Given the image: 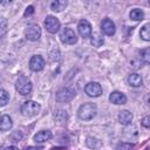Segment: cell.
I'll return each instance as SVG.
<instances>
[{"label":"cell","instance_id":"1","mask_svg":"<svg viewBox=\"0 0 150 150\" xmlns=\"http://www.w3.org/2000/svg\"><path fill=\"white\" fill-rule=\"evenodd\" d=\"M96 112H97V107L95 103H84L82 104L79 110H77V116L80 120L82 121H90L91 118H94L96 116Z\"/></svg>","mask_w":150,"mask_h":150},{"label":"cell","instance_id":"2","mask_svg":"<svg viewBox=\"0 0 150 150\" xmlns=\"http://www.w3.org/2000/svg\"><path fill=\"white\" fill-rule=\"evenodd\" d=\"M40 109H41V107L38 102L26 101L25 103H22V105L20 108V111L26 117H33V116H36L40 112Z\"/></svg>","mask_w":150,"mask_h":150},{"label":"cell","instance_id":"3","mask_svg":"<svg viewBox=\"0 0 150 150\" xmlns=\"http://www.w3.org/2000/svg\"><path fill=\"white\" fill-rule=\"evenodd\" d=\"M15 88L19 91V94L26 96L32 93L33 84H32V81L27 76H19L15 82Z\"/></svg>","mask_w":150,"mask_h":150},{"label":"cell","instance_id":"4","mask_svg":"<svg viewBox=\"0 0 150 150\" xmlns=\"http://www.w3.org/2000/svg\"><path fill=\"white\" fill-rule=\"evenodd\" d=\"M76 96V90L73 88H62L56 93V101L61 103H67Z\"/></svg>","mask_w":150,"mask_h":150},{"label":"cell","instance_id":"5","mask_svg":"<svg viewBox=\"0 0 150 150\" xmlns=\"http://www.w3.org/2000/svg\"><path fill=\"white\" fill-rule=\"evenodd\" d=\"M25 36L29 41H36L41 36V28L35 23L28 25L25 29Z\"/></svg>","mask_w":150,"mask_h":150},{"label":"cell","instance_id":"6","mask_svg":"<svg viewBox=\"0 0 150 150\" xmlns=\"http://www.w3.org/2000/svg\"><path fill=\"white\" fill-rule=\"evenodd\" d=\"M60 39L66 45H74L77 42V36L75 32L70 28H63L60 33Z\"/></svg>","mask_w":150,"mask_h":150},{"label":"cell","instance_id":"7","mask_svg":"<svg viewBox=\"0 0 150 150\" xmlns=\"http://www.w3.org/2000/svg\"><path fill=\"white\" fill-rule=\"evenodd\" d=\"M60 26H61L60 21L55 16H53V15H48L46 18V20H45V27L52 34H55L56 32H59Z\"/></svg>","mask_w":150,"mask_h":150},{"label":"cell","instance_id":"8","mask_svg":"<svg viewBox=\"0 0 150 150\" xmlns=\"http://www.w3.org/2000/svg\"><path fill=\"white\" fill-rule=\"evenodd\" d=\"M84 91L90 97H98L102 94V87L97 82H89L86 84Z\"/></svg>","mask_w":150,"mask_h":150},{"label":"cell","instance_id":"9","mask_svg":"<svg viewBox=\"0 0 150 150\" xmlns=\"http://www.w3.org/2000/svg\"><path fill=\"white\" fill-rule=\"evenodd\" d=\"M45 60L41 55H33L29 60V68L33 70V71H40L45 68Z\"/></svg>","mask_w":150,"mask_h":150},{"label":"cell","instance_id":"10","mask_svg":"<svg viewBox=\"0 0 150 150\" xmlns=\"http://www.w3.org/2000/svg\"><path fill=\"white\" fill-rule=\"evenodd\" d=\"M77 30L80 33V35L83 38V39H87V38H90L91 36V25L89 23V21L87 20H81L77 25Z\"/></svg>","mask_w":150,"mask_h":150},{"label":"cell","instance_id":"11","mask_svg":"<svg viewBox=\"0 0 150 150\" xmlns=\"http://www.w3.org/2000/svg\"><path fill=\"white\" fill-rule=\"evenodd\" d=\"M101 29H102V32H103L105 35H109V36L114 35L115 32H116L115 23L112 22V20H110V19H108V18L103 19V21L101 22Z\"/></svg>","mask_w":150,"mask_h":150},{"label":"cell","instance_id":"12","mask_svg":"<svg viewBox=\"0 0 150 150\" xmlns=\"http://www.w3.org/2000/svg\"><path fill=\"white\" fill-rule=\"evenodd\" d=\"M109 101L111 103H114V104H124V103H127V96L123 93L115 90V91H112L110 94Z\"/></svg>","mask_w":150,"mask_h":150},{"label":"cell","instance_id":"13","mask_svg":"<svg viewBox=\"0 0 150 150\" xmlns=\"http://www.w3.org/2000/svg\"><path fill=\"white\" fill-rule=\"evenodd\" d=\"M132 118H134V115H132V112L129 111V110H122V111H120V114H118V122H120L121 124H123V125L130 124L131 121H132Z\"/></svg>","mask_w":150,"mask_h":150},{"label":"cell","instance_id":"14","mask_svg":"<svg viewBox=\"0 0 150 150\" xmlns=\"http://www.w3.org/2000/svg\"><path fill=\"white\" fill-rule=\"evenodd\" d=\"M52 137H53V135H52V132L49 130H41V131H39L38 134L34 135L33 139L36 143H43L46 141H49Z\"/></svg>","mask_w":150,"mask_h":150},{"label":"cell","instance_id":"15","mask_svg":"<svg viewBox=\"0 0 150 150\" xmlns=\"http://www.w3.org/2000/svg\"><path fill=\"white\" fill-rule=\"evenodd\" d=\"M142 82H143L142 76H141L139 74H137V73H132V74H130V75L128 76V83H129V86H131V87L137 88V87H139V86L142 84Z\"/></svg>","mask_w":150,"mask_h":150},{"label":"cell","instance_id":"16","mask_svg":"<svg viewBox=\"0 0 150 150\" xmlns=\"http://www.w3.org/2000/svg\"><path fill=\"white\" fill-rule=\"evenodd\" d=\"M12 125H13L12 118L8 115H2L1 118H0V130L1 131H7L12 128Z\"/></svg>","mask_w":150,"mask_h":150},{"label":"cell","instance_id":"17","mask_svg":"<svg viewBox=\"0 0 150 150\" xmlns=\"http://www.w3.org/2000/svg\"><path fill=\"white\" fill-rule=\"evenodd\" d=\"M66 7H67V1H64V0H56V1H53L50 4V8L54 12H61Z\"/></svg>","mask_w":150,"mask_h":150},{"label":"cell","instance_id":"18","mask_svg":"<svg viewBox=\"0 0 150 150\" xmlns=\"http://www.w3.org/2000/svg\"><path fill=\"white\" fill-rule=\"evenodd\" d=\"M139 36L141 39H143L144 41H150V22L145 23L139 32Z\"/></svg>","mask_w":150,"mask_h":150},{"label":"cell","instance_id":"19","mask_svg":"<svg viewBox=\"0 0 150 150\" xmlns=\"http://www.w3.org/2000/svg\"><path fill=\"white\" fill-rule=\"evenodd\" d=\"M129 16H130V19H132V20H135V21H139V20H143L144 13H143V11L139 9V8H134V9L130 12Z\"/></svg>","mask_w":150,"mask_h":150},{"label":"cell","instance_id":"20","mask_svg":"<svg viewBox=\"0 0 150 150\" xmlns=\"http://www.w3.org/2000/svg\"><path fill=\"white\" fill-rule=\"evenodd\" d=\"M54 118H55L57 122H61V123H62V122H66V121L68 120V114H67L66 110L60 109V110H56V111H55Z\"/></svg>","mask_w":150,"mask_h":150},{"label":"cell","instance_id":"21","mask_svg":"<svg viewBox=\"0 0 150 150\" xmlns=\"http://www.w3.org/2000/svg\"><path fill=\"white\" fill-rule=\"evenodd\" d=\"M103 42H104V40H103V38H102L101 35H98V34H93V35H91L90 43H91L94 47H101V46L103 45Z\"/></svg>","mask_w":150,"mask_h":150},{"label":"cell","instance_id":"22","mask_svg":"<svg viewBox=\"0 0 150 150\" xmlns=\"http://www.w3.org/2000/svg\"><path fill=\"white\" fill-rule=\"evenodd\" d=\"M86 144L90 149H96V148H100L101 146V142L97 138H94V137H88L87 141H86Z\"/></svg>","mask_w":150,"mask_h":150},{"label":"cell","instance_id":"23","mask_svg":"<svg viewBox=\"0 0 150 150\" xmlns=\"http://www.w3.org/2000/svg\"><path fill=\"white\" fill-rule=\"evenodd\" d=\"M9 101V95L5 89H0V105L5 107Z\"/></svg>","mask_w":150,"mask_h":150},{"label":"cell","instance_id":"24","mask_svg":"<svg viewBox=\"0 0 150 150\" xmlns=\"http://www.w3.org/2000/svg\"><path fill=\"white\" fill-rule=\"evenodd\" d=\"M141 59L144 63L146 64H150V47L148 48H144L142 52H141Z\"/></svg>","mask_w":150,"mask_h":150},{"label":"cell","instance_id":"25","mask_svg":"<svg viewBox=\"0 0 150 150\" xmlns=\"http://www.w3.org/2000/svg\"><path fill=\"white\" fill-rule=\"evenodd\" d=\"M9 139H11V142L16 143V142H19V141L22 139V134H21L20 131H14V132L9 136Z\"/></svg>","mask_w":150,"mask_h":150},{"label":"cell","instance_id":"26","mask_svg":"<svg viewBox=\"0 0 150 150\" xmlns=\"http://www.w3.org/2000/svg\"><path fill=\"white\" fill-rule=\"evenodd\" d=\"M134 146V144L131 143H121L117 145V150H130Z\"/></svg>","mask_w":150,"mask_h":150},{"label":"cell","instance_id":"27","mask_svg":"<svg viewBox=\"0 0 150 150\" xmlns=\"http://www.w3.org/2000/svg\"><path fill=\"white\" fill-rule=\"evenodd\" d=\"M142 125L145 127V128H150V115H146L142 120Z\"/></svg>","mask_w":150,"mask_h":150},{"label":"cell","instance_id":"28","mask_svg":"<svg viewBox=\"0 0 150 150\" xmlns=\"http://www.w3.org/2000/svg\"><path fill=\"white\" fill-rule=\"evenodd\" d=\"M0 23H1V35H4L5 32H6V29H7V22H6V20L4 18H1Z\"/></svg>","mask_w":150,"mask_h":150},{"label":"cell","instance_id":"29","mask_svg":"<svg viewBox=\"0 0 150 150\" xmlns=\"http://www.w3.org/2000/svg\"><path fill=\"white\" fill-rule=\"evenodd\" d=\"M34 12V8H33V6H29V7H27L26 8V12H25V15L27 16V15H29V14H32Z\"/></svg>","mask_w":150,"mask_h":150},{"label":"cell","instance_id":"30","mask_svg":"<svg viewBox=\"0 0 150 150\" xmlns=\"http://www.w3.org/2000/svg\"><path fill=\"white\" fill-rule=\"evenodd\" d=\"M23 150H40V148H38V146H27Z\"/></svg>","mask_w":150,"mask_h":150},{"label":"cell","instance_id":"31","mask_svg":"<svg viewBox=\"0 0 150 150\" xmlns=\"http://www.w3.org/2000/svg\"><path fill=\"white\" fill-rule=\"evenodd\" d=\"M2 150H16V148H15V146H6V148H4Z\"/></svg>","mask_w":150,"mask_h":150},{"label":"cell","instance_id":"32","mask_svg":"<svg viewBox=\"0 0 150 150\" xmlns=\"http://www.w3.org/2000/svg\"><path fill=\"white\" fill-rule=\"evenodd\" d=\"M149 103H150V98H149Z\"/></svg>","mask_w":150,"mask_h":150},{"label":"cell","instance_id":"33","mask_svg":"<svg viewBox=\"0 0 150 150\" xmlns=\"http://www.w3.org/2000/svg\"><path fill=\"white\" fill-rule=\"evenodd\" d=\"M149 5H150V1H149Z\"/></svg>","mask_w":150,"mask_h":150}]
</instances>
